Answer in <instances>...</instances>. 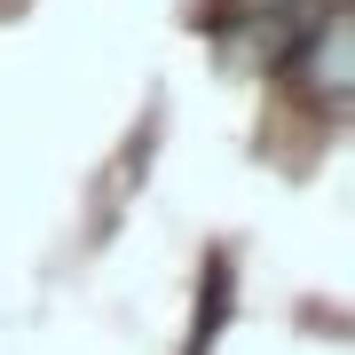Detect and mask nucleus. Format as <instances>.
<instances>
[{
    "instance_id": "f257e3e1",
    "label": "nucleus",
    "mask_w": 355,
    "mask_h": 355,
    "mask_svg": "<svg viewBox=\"0 0 355 355\" xmlns=\"http://www.w3.org/2000/svg\"><path fill=\"white\" fill-rule=\"evenodd\" d=\"M292 71H300L324 103L347 95V24H340V16H316V32H308V48L292 55Z\"/></svg>"
},
{
    "instance_id": "f03ea898",
    "label": "nucleus",
    "mask_w": 355,
    "mask_h": 355,
    "mask_svg": "<svg viewBox=\"0 0 355 355\" xmlns=\"http://www.w3.org/2000/svg\"><path fill=\"white\" fill-rule=\"evenodd\" d=\"M237 8H277V0H237Z\"/></svg>"
}]
</instances>
